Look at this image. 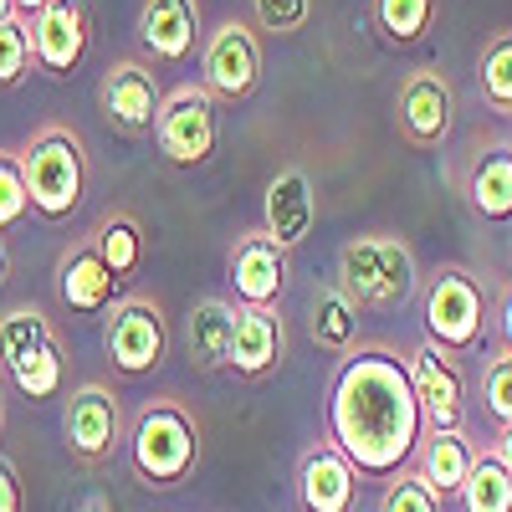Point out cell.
Masks as SVG:
<instances>
[{
  "instance_id": "obj_1",
  "label": "cell",
  "mask_w": 512,
  "mask_h": 512,
  "mask_svg": "<svg viewBox=\"0 0 512 512\" xmlns=\"http://www.w3.org/2000/svg\"><path fill=\"white\" fill-rule=\"evenodd\" d=\"M410 364L390 349H354L328 379V441L354 461L364 482H395L425 441Z\"/></svg>"
},
{
  "instance_id": "obj_2",
  "label": "cell",
  "mask_w": 512,
  "mask_h": 512,
  "mask_svg": "<svg viewBox=\"0 0 512 512\" xmlns=\"http://www.w3.org/2000/svg\"><path fill=\"white\" fill-rule=\"evenodd\" d=\"M21 169H26V190H31V210L41 221H67L77 216L82 195H88V154L82 139L62 123H47L26 139Z\"/></svg>"
},
{
  "instance_id": "obj_3",
  "label": "cell",
  "mask_w": 512,
  "mask_h": 512,
  "mask_svg": "<svg viewBox=\"0 0 512 512\" xmlns=\"http://www.w3.org/2000/svg\"><path fill=\"white\" fill-rule=\"evenodd\" d=\"M415 251L405 236H354L338 251V287H344L359 308L395 313L415 297Z\"/></svg>"
},
{
  "instance_id": "obj_4",
  "label": "cell",
  "mask_w": 512,
  "mask_h": 512,
  "mask_svg": "<svg viewBox=\"0 0 512 512\" xmlns=\"http://www.w3.org/2000/svg\"><path fill=\"white\" fill-rule=\"evenodd\" d=\"M128 461H134L144 487H180L200 461V431L190 410L175 400L144 405L134 431H128Z\"/></svg>"
},
{
  "instance_id": "obj_5",
  "label": "cell",
  "mask_w": 512,
  "mask_h": 512,
  "mask_svg": "<svg viewBox=\"0 0 512 512\" xmlns=\"http://www.w3.org/2000/svg\"><path fill=\"white\" fill-rule=\"evenodd\" d=\"M482 328H487L482 282L466 267H441L425 287V338L456 359H472L482 349Z\"/></svg>"
},
{
  "instance_id": "obj_6",
  "label": "cell",
  "mask_w": 512,
  "mask_h": 512,
  "mask_svg": "<svg viewBox=\"0 0 512 512\" xmlns=\"http://www.w3.org/2000/svg\"><path fill=\"white\" fill-rule=\"evenodd\" d=\"M154 144L169 164H205L221 144V118H216V98H210L200 82H180V88L164 93L159 108V128Z\"/></svg>"
},
{
  "instance_id": "obj_7",
  "label": "cell",
  "mask_w": 512,
  "mask_h": 512,
  "mask_svg": "<svg viewBox=\"0 0 512 512\" xmlns=\"http://www.w3.org/2000/svg\"><path fill=\"white\" fill-rule=\"evenodd\" d=\"M256 77H262V41L246 21H221L205 36L200 47V88L216 103H241L256 93Z\"/></svg>"
},
{
  "instance_id": "obj_8",
  "label": "cell",
  "mask_w": 512,
  "mask_h": 512,
  "mask_svg": "<svg viewBox=\"0 0 512 512\" xmlns=\"http://www.w3.org/2000/svg\"><path fill=\"white\" fill-rule=\"evenodd\" d=\"M103 349H108L113 369H123V374H149V369H159L164 354H169L164 313L149 303V297H123V303L108 308Z\"/></svg>"
},
{
  "instance_id": "obj_9",
  "label": "cell",
  "mask_w": 512,
  "mask_h": 512,
  "mask_svg": "<svg viewBox=\"0 0 512 512\" xmlns=\"http://www.w3.org/2000/svg\"><path fill=\"white\" fill-rule=\"evenodd\" d=\"M62 436H67V451L77 461H108L128 431H123V405L113 390H103V384H82V390L67 395V410H62Z\"/></svg>"
},
{
  "instance_id": "obj_10",
  "label": "cell",
  "mask_w": 512,
  "mask_h": 512,
  "mask_svg": "<svg viewBox=\"0 0 512 512\" xmlns=\"http://www.w3.org/2000/svg\"><path fill=\"white\" fill-rule=\"evenodd\" d=\"M88 41H93L88 0H52L41 16H31V57L36 72L47 77H72L88 57Z\"/></svg>"
},
{
  "instance_id": "obj_11",
  "label": "cell",
  "mask_w": 512,
  "mask_h": 512,
  "mask_svg": "<svg viewBox=\"0 0 512 512\" xmlns=\"http://www.w3.org/2000/svg\"><path fill=\"white\" fill-rule=\"evenodd\" d=\"M410 384H415V400L425 410V425L431 431H461L466 420V379H461V364L456 354L436 349L431 338L410 349Z\"/></svg>"
},
{
  "instance_id": "obj_12",
  "label": "cell",
  "mask_w": 512,
  "mask_h": 512,
  "mask_svg": "<svg viewBox=\"0 0 512 512\" xmlns=\"http://www.w3.org/2000/svg\"><path fill=\"white\" fill-rule=\"evenodd\" d=\"M395 113H400V134H405L415 149H441L446 134H451V123H456V93H451L446 72L415 67V72L400 82Z\"/></svg>"
},
{
  "instance_id": "obj_13",
  "label": "cell",
  "mask_w": 512,
  "mask_h": 512,
  "mask_svg": "<svg viewBox=\"0 0 512 512\" xmlns=\"http://www.w3.org/2000/svg\"><path fill=\"white\" fill-rule=\"evenodd\" d=\"M103 113L123 128V134H154L159 128V108H164V88L149 62L139 57H123L103 72V88H98Z\"/></svg>"
},
{
  "instance_id": "obj_14",
  "label": "cell",
  "mask_w": 512,
  "mask_h": 512,
  "mask_svg": "<svg viewBox=\"0 0 512 512\" xmlns=\"http://www.w3.org/2000/svg\"><path fill=\"white\" fill-rule=\"evenodd\" d=\"M226 282L236 292V308H277V297L287 287V251L267 231H246L231 246Z\"/></svg>"
},
{
  "instance_id": "obj_15",
  "label": "cell",
  "mask_w": 512,
  "mask_h": 512,
  "mask_svg": "<svg viewBox=\"0 0 512 512\" xmlns=\"http://www.w3.org/2000/svg\"><path fill=\"white\" fill-rule=\"evenodd\" d=\"M318 226V195H313V180H308V169L303 164H287L272 175L267 185V200H262V231L292 251V246H303Z\"/></svg>"
},
{
  "instance_id": "obj_16",
  "label": "cell",
  "mask_w": 512,
  "mask_h": 512,
  "mask_svg": "<svg viewBox=\"0 0 512 512\" xmlns=\"http://www.w3.org/2000/svg\"><path fill=\"white\" fill-rule=\"evenodd\" d=\"M134 31L144 57L164 67H185L200 47V0H144Z\"/></svg>"
},
{
  "instance_id": "obj_17",
  "label": "cell",
  "mask_w": 512,
  "mask_h": 512,
  "mask_svg": "<svg viewBox=\"0 0 512 512\" xmlns=\"http://www.w3.org/2000/svg\"><path fill=\"white\" fill-rule=\"evenodd\" d=\"M297 502H303V512H354L359 472L333 441H318L297 466Z\"/></svg>"
},
{
  "instance_id": "obj_18",
  "label": "cell",
  "mask_w": 512,
  "mask_h": 512,
  "mask_svg": "<svg viewBox=\"0 0 512 512\" xmlns=\"http://www.w3.org/2000/svg\"><path fill=\"white\" fill-rule=\"evenodd\" d=\"M118 277L113 267L98 256L93 241H82L62 256V267H57V292H62V303L72 313H108L113 308V297H118Z\"/></svg>"
},
{
  "instance_id": "obj_19",
  "label": "cell",
  "mask_w": 512,
  "mask_h": 512,
  "mask_svg": "<svg viewBox=\"0 0 512 512\" xmlns=\"http://www.w3.org/2000/svg\"><path fill=\"white\" fill-rule=\"evenodd\" d=\"M466 205L492 226L512 221V139L482 144L477 159L466 164Z\"/></svg>"
},
{
  "instance_id": "obj_20",
  "label": "cell",
  "mask_w": 512,
  "mask_h": 512,
  "mask_svg": "<svg viewBox=\"0 0 512 512\" xmlns=\"http://www.w3.org/2000/svg\"><path fill=\"white\" fill-rule=\"evenodd\" d=\"M477 456L482 451L472 446V436H466V431H425V441L415 451V472H420L425 487L446 502V497H461V487H466V477H472Z\"/></svg>"
},
{
  "instance_id": "obj_21",
  "label": "cell",
  "mask_w": 512,
  "mask_h": 512,
  "mask_svg": "<svg viewBox=\"0 0 512 512\" xmlns=\"http://www.w3.org/2000/svg\"><path fill=\"white\" fill-rule=\"evenodd\" d=\"M287 338L277 308H236V338H231V369L241 379H262L282 364Z\"/></svg>"
},
{
  "instance_id": "obj_22",
  "label": "cell",
  "mask_w": 512,
  "mask_h": 512,
  "mask_svg": "<svg viewBox=\"0 0 512 512\" xmlns=\"http://www.w3.org/2000/svg\"><path fill=\"white\" fill-rule=\"evenodd\" d=\"M185 338H190V364H195V369H205V374H221V369H231L236 308L226 303V297H200V303L190 308Z\"/></svg>"
},
{
  "instance_id": "obj_23",
  "label": "cell",
  "mask_w": 512,
  "mask_h": 512,
  "mask_svg": "<svg viewBox=\"0 0 512 512\" xmlns=\"http://www.w3.org/2000/svg\"><path fill=\"white\" fill-rule=\"evenodd\" d=\"M308 333H313V344H318L323 354H354V344H359V303H354V297L338 287V282L318 287V292H313Z\"/></svg>"
},
{
  "instance_id": "obj_24",
  "label": "cell",
  "mask_w": 512,
  "mask_h": 512,
  "mask_svg": "<svg viewBox=\"0 0 512 512\" xmlns=\"http://www.w3.org/2000/svg\"><path fill=\"white\" fill-rule=\"evenodd\" d=\"M41 344H62L52 318L41 313V308H11L6 318H0V374H11Z\"/></svg>"
},
{
  "instance_id": "obj_25",
  "label": "cell",
  "mask_w": 512,
  "mask_h": 512,
  "mask_svg": "<svg viewBox=\"0 0 512 512\" xmlns=\"http://www.w3.org/2000/svg\"><path fill=\"white\" fill-rule=\"evenodd\" d=\"M93 246H98L103 262L113 267V277H118V282H128V277L139 272V262H144V236H139V221H134V216H123V210H113V216H103V221H98Z\"/></svg>"
},
{
  "instance_id": "obj_26",
  "label": "cell",
  "mask_w": 512,
  "mask_h": 512,
  "mask_svg": "<svg viewBox=\"0 0 512 512\" xmlns=\"http://www.w3.org/2000/svg\"><path fill=\"white\" fill-rule=\"evenodd\" d=\"M477 77H482V98L492 113L512 118V31H492L487 47H482V62H477Z\"/></svg>"
},
{
  "instance_id": "obj_27",
  "label": "cell",
  "mask_w": 512,
  "mask_h": 512,
  "mask_svg": "<svg viewBox=\"0 0 512 512\" xmlns=\"http://www.w3.org/2000/svg\"><path fill=\"white\" fill-rule=\"evenodd\" d=\"M6 379L16 384L26 400H57V395H62V379H67L62 344H41V349H31Z\"/></svg>"
},
{
  "instance_id": "obj_28",
  "label": "cell",
  "mask_w": 512,
  "mask_h": 512,
  "mask_svg": "<svg viewBox=\"0 0 512 512\" xmlns=\"http://www.w3.org/2000/svg\"><path fill=\"white\" fill-rule=\"evenodd\" d=\"M374 26L384 41H395V47H410V41H420L425 31H431L436 21V0H374Z\"/></svg>"
},
{
  "instance_id": "obj_29",
  "label": "cell",
  "mask_w": 512,
  "mask_h": 512,
  "mask_svg": "<svg viewBox=\"0 0 512 512\" xmlns=\"http://www.w3.org/2000/svg\"><path fill=\"white\" fill-rule=\"evenodd\" d=\"M461 507L466 512H512V477L502 472V461L492 451L477 456L472 477L461 487Z\"/></svg>"
},
{
  "instance_id": "obj_30",
  "label": "cell",
  "mask_w": 512,
  "mask_h": 512,
  "mask_svg": "<svg viewBox=\"0 0 512 512\" xmlns=\"http://www.w3.org/2000/svg\"><path fill=\"white\" fill-rule=\"evenodd\" d=\"M26 216H31V190H26L21 154L0 149V231H16Z\"/></svg>"
},
{
  "instance_id": "obj_31",
  "label": "cell",
  "mask_w": 512,
  "mask_h": 512,
  "mask_svg": "<svg viewBox=\"0 0 512 512\" xmlns=\"http://www.w3.org/2000/svg\"><path fill=\"white\" fill-rule=\"evenodd\" d=\"M36 67L31 57V16H16L0 26V88H16V82Z\"/></svg>"
},
{
  "instance_id": "obj_32",
  "label": "cell",
  "mask_w": 512,
  "mask_h": 512,
  "mask_svg": "<svg viewBox=\"0 0 512 512\" xmlns=\"http://www.w3.org/2000/svg\"><path fill=\"white\" fill-rule=\"evenodd\" d=\"M251 16L267 36H297L313 16V0H251Z\"/></svg>"
},
{
  "instance_id": "obj_33",
  "label": "cell",
  "mask_w": 512,
  "mask_h": 512,
  "mask_svg": "<svg viewBox=\"0 0 512 512\" xmlns=\"http://www.w3.org/2000/svg\"><path fill=\"white\" fill-rule=\"evenodd\" d=\"M482 400H487V415L497 420V431L512 425V354L507 349L497 359H487V369H482Z\"/></svg>"
},
{
  "instance_id": "obj_34",
  "label": "cell",
  "mask_w": 512,
  "mask_h": 512,
  "mask_svg": "<svg viewBox=\"0 0 512 512\" xmlns=\"http://www.w3.org/2000/svg\"><path fill=\"white\" fill-rule=\"evenodd\" d=\"M379 512H441V497L420 482V472H400L379 497Z\"/></svg>"
},
{
  "instance_id": "obj_35",
  "label": "cell",
  "mask_w": 512,
  "mask_h": 512,
  "mask_svg": "<svg viewBox=\"0 0 512 512\" xmlns=\"http://www.w3.org/2000/svg\"><path fill=\"white\" fill-rule=\"evenodd\" d=\"M0 512H26V487H21V472L0 456Z\"/></svg>"
},
{
  "instance_id": "obj_36",
  "label": "cell",
  "mask_w": 512,
  "mask_h": 512,
  "mask_svg": "<svg viewBox=\"0 0 512 512\" xmlns=\"http://www.w3.org/2000/svg\"><path fill=\"white\" fill-rule=\"evenodd\" d=\"M497 333H502V349L512 354V287L502 292V308H497Z\"/></svg>"
},
{
  "instance_id": "obj_37",
  "label": "cell",
  "mask_w": 512,
  "mask_h": 512,
  "mask_svg": "<svg viewBox=\"0 0 512 512\" xmlns=\"http://www.w3.org/2000/svg\"><path fill=\"white\" fill-rule=\"evenodd\" d=\"M492 456L502 461V472L512 477V425H502V431H497V441H492Z\"/></svg>"
},
{
  "instance_id": "obj_38",
  "label": "cell",
  "mask_w": 512,
  "mask_h": 512,
  "mask_svg": "<svg viewBox=\"0 0 512 512\" xmlns=\"http://www.w3.org/2000/svg\"><path fill=\"white\" fill-rule=\"evenodd\" d=\"M77 512H113V497L108 492H88V497L77 502Z\"/></svg>"
},
{
  "instance_id": "obj_39",
  "label": "cell",
  "mask_w": 512,
  "mask_h": 512,
  "mask_svg": "<svg viewBox=\"0 0 512 512\" xmlns=\"http://www.w3.org/2000/svg\"><path fill=\"white\" fill-rule=\"evenodd\" d=\"M16 6H21V16H41V11L52 6V0H16Z\"/></svg>"
},
{
  "instance_id": "obj_40",
  "label": "cell",
  "mask_w": 512,
  "mask_h": 512,
  "mask_svg": "<svg viewBox=\"0 0 512 512\" xmlns=\"http://www.w3.org/2000/svg\"><path fill=\"white\" fill-rule=\"evenodd\" d=\"M21 16V6H16V0H0V26H6V21H16Z\"/></svg>"
},
{
  "instance_id": "obj_41",
  "label": "cell",
  "mask_w": 512,
  "mask_h": 512,
  "mask_svg": "<svg viewBox=\"0 0 512 512\" xmlns=\"http://www.w3.org/2000/svg\"><path fill=\"white\" fill-rule=\"evenodd\" d=\"M0 282H6V246H0Z\"/></svg>"
},
{
  "instance_id": "obj_42",
  "label": "cell",
  "mask_w": 512,
  "mask_h": 512,
  "mask_svg": "<svg viewBox=\"0 0 512 512\" xmlns=\"http://www.w3.org/2000/svg\"><path fill=\"white\" fill-rule=\"evenodd\" d=\"M0 425H6V390H0Z\"/></svg>"
}]
</instances>
